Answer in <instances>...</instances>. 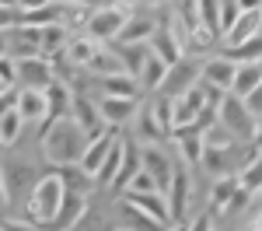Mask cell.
Segmentation results:
<instances>
[{
    "instance_id": "6da1fadb",
    "label": "cell",
    "mask_w": 262,
    "mask_h": 231,
    "mask_svg": "<svg viewBox=\"0 0 262 231\" xmlns=\"http://www.w3.org/2000/svg\"><path fill=\"white\" fill-rule=\"evenodd\" d=\"M39 140H42V154L49 158V165H77L84 154V147L91 140V133L84 130L74 116H60L53 123L39 126Z\"/></svg>"
},
{
    "instance_id": "7a4b0ae2",
    "label": "cell",
    "mask_w": 262,
    "mask_h": 231,
    "mask_svg": "<svg viewBox=\"0 0 262 231\" xmlns=\"http://www.w3.org/2000/svg\"><path fill=\"white\" fill-rule=\"evenodd\" d=\"M63 196H67V182L60 179V172H49V175L35 179L32 193L25 196V217L49 231L53 217H56L60 207H63Z\"/></svg>"
},
{
    "instance_id": "3957f363",
    "label": "cell",
    "mask_w": 262,
    "mask_h": 231,
    "mask_svg": "<svg viewBox=\"0 0 262 231\" xmlns=\"http://www.w3.org/2000/svg\"><path fill=\"white\" fill-rule=\"evenodd\" d=\"M137 11H133V0H116V4H105V7H95V14L88 21V35L98 42H119L122 28H126V21L133 18Z\"/></svg>"
},
{
    "instance_id": "277c9868",
    "label": "cell",
    "mask_w": 262,
    "mask_h": 231,
    "mask_svg": "<svg viewBox=\"0 0 262 231\" xmlns=\"http://www.w3.org/2000/svg\"><path fill=\"white\" fill-rule=\"evenodd\" d=\"M221 123L242 140V144H248V140H255V130H259V123H255V116L248 112V105H245V98H238V95H227L221 105Z\"/></svg>"
},
{
    "instance_id": "5b68a950",
    "label": "cell",
    "mask_w": 262,
    "mask_h": 231,
    "mask_svg": "<svg viewBox=\"0 0 262 231\" xmlns=\"http://www.w3.org/2000/svg\"><path fill=\"white\" fill-rule=\"evenodd\" d=\"M200 77H203V60H196V56H182L179 63H171L168 67V77H164V84H161V95H182V91H189L192 84H200Z\"/></svg>"
},
{
    "instance_id": "8992f818",
    "label": "cell",
    "mask_w": 262,
    "mask_h": 231,
    "mask_svg": "<svg viewBox=\"0 0 262 231\" xmlns=\"http://www.w3.org/2000/svg\"><path fill=\"white\" fill-rule=\"evenodd\" d=\"M116 126H105V130H98V133H91V140H88V147H84V154H81V161L77 165L91 175V179H98V172H101V161L108 158V151L116 147Z\"/></svg>"
},
{
    "instance_id": "52a82bcc",
    "label": "cell",
    "mask_w": 262,
    "mask_h": 231,
    "mask_svg": "<svg viewBox=\"0 0 262 231\" xmlns=\"http://www.w3.org/2000/svg\"><path fill=\"white\" fill-rule=\"evenodd\" d=\"M140 158H143V168L158 179V186H161V193L168 186H171V175H175V161H171V154L164 151L158 140H150V144H140Z\"/></svg>"
},
{
    "instance_id": "ba28073f",
    "label": "cell",
    "mask_w": 262,
    "mask_h": 231,
    "mask_svg": "<svg viewBox=\"0 0 262 231\" xmlns=\"http://www.w3.org/2000/svg\"><path fill=\"white\" fill-rule=\"evenodd\" d=\"M164 196H168L171 221H175V224L185 221V210H189V203H192V175H189V168H175L171 186L164 189Z\"/></svg>"
},
{
    "instance_id": "9c48e42d",
    "label": "cell",
    "mask_w": 262,
    "mask_h": 231,
    "mask_svg": "<svg viewBox=\"0 0 262 231\" xmlns=\"http://www.w3.org/2000/svg\"><path fill=\"white\" fill-rule=\"evenodd\" d=\"M140 98H112V95H101L98 98V112H101V123L105 126H116L119 130L122 123L137 119L140 116Z\"/></svg>"
},
{
    "instance_id": "30bf717a",
    "label": "cell",
    "mask_w": 262,
    "mask_h": 231,
    "mask_svg": "<svg viewBox=\"0 0 262 231\" xmlns=\"http://www.w3.org/2000/svg\"><path fill=\"white\" fill-rule=\"evenodd\" d=\"M234 74H238V63L227 60L224 53H217V56L203 60L200 84H206V88H221V91H231V88H234Z\"/></svg>"
},
{
    "instance_id": "8fae6325",
    "label": "cell",
    "mask_w": 262,
    "mask_h": 231,
    "mask_svg": "<svg viewBox=\"0 0 262 231\" xmlns=\"http://www.w3.org/2000/svg\"><path fill=\"white\" fill-rule=\"evenodd\" d=\"M84 214H88V193H70V189H67L63 207H60V214L53 217L49 231H74V228H81Z\"/></svg>"
},
{
    "instance_id": "7c38bea8",
    "label": "cell",
    "mask_w": 262,
    "mask_h": 231,
    "mask_svg": "<svg viewBox=\"0 0 262 231\" xmlns=\"http://www.w3.org/2000/svg\"><path fill=\"white\" fill-rule=\"evenodd\" d=\"M74 88L60 77H53V81L46 84V105H49V112H46V123H53V119H60V116H70V109H74ZM42 126V123H39Z\"/></svg>"
},
{
    "instance_id": "4fadbf2b",
    "label": "cell",
    "mask_w": 262,
    "mask_h": 231,
    "mask_svg": "<svg viewBox=\"0 0 262 231\" xmlns=\"http://www.w3.org/2000/svg\"><path fill=\"white\" fill-rule=\"evenodd\" d=\"M53 77H56L53 63L46 60V56H25V60H18V84L21 88H46Z\"/></svg>"
},
{
    "instance_id": "5bb4252c",
    "label": "cell",
    "mask_w": 262,
    "mask_h": 231,
    "mask_svg": "<svg viewBox=\"0 0 262 231\" xmlns=\"http://www.w3.org/2000/svg\"><path fill=\"white\" fill-rule=\"evenodd\" d=\"M101 46H105V42L91 39L88 32H74V35H70V42H67V49H63V53H67V60L74 63L77 70H88V67H91V60L98 56V49H101Z\"/></svg>"
},
{
    "instance_id": "9a60e30c",
    "label": "cell",
    "mask_w": 262,
    "mask_h": 231,
    "mask_svg": "<svg viewBox=\"0 0 262 231\" xmlns=\"http://www.w3.org/2000/svg\"><path fill=\"white\" fill-rule=\"evenodd\" d=\"M262 32V7L259 11H242L238 14V21L227 28V35H224V46H242V42H248V39H255Z\"/></svg>"
},
{
    "instance_id": "2e32d148",
    "label": "cell",
    "mask_w": 262,
    "mask_h": 231,
    "mask_svg": "<svg viewBox=\"0 0 262 231\" xmlns=\"http://www.w3.org/2000/svg\"><path fill=\"white\" fill-rule=\"evenodd\" d=\"M98 88H101V95H112V98H140L143 95L140 77H133L126 70L108 74V77H98Z\"/></svg>"
},
{
    "instance_id": "e0dca14e",
    "label": "cell",
    "mask_w": 262,
    "mask_h": 231,
    "mask_svg": "<svg viewBox=\"0 0 262 231\" xmlns=\"http://www.w3.org/2000/svg\"><path fill=\"white\" fill-rule=\"evenodd\" d=\"M171 140H175V147H179V154H182V161H185V165H189V168H203L206 140H203L200 130H179Z\"/></svg>"
},
{
    "instance_id": "ac0fdd59",
    "label": "cell",
    "mask_w": 262,
    "mask_h": 231,
    "mask_svg": "<svg viewBox=\"0 0 262 231\" xmlns=\"http://www.w3.org/2000/svg\"><path fill=\"white\" fill-rule=\"evenodd\" d=\"M18 112L25 123H46V88H21L18 91Z\"/></svg>"
},
{
    "instance_id": "d6986e66",
    "label": "cell",
    "mask_w": 262,
    "mask_h": 231,
    "mask_svg": "<svg viewBox=\"0 0 262 231\" xmlns=\"http://www.w3.org/2000/svg\"><path fill=\"white\" fill-rule=\"evenodd\" d=\"M116 49H119L122 56V67H126V74H133V77H140L147 60H150V42H116Z\"/></svg>"
},
{
    "instance_id": "ffe728a7",
    "label": "cell",
    "mask_w": 262,
    "mask_h": 231,
    "mask_svg": "<svg viewBox=\"0 0 262 231\" xmlns=\"http://www.w3.org/2000/svg\"><path fill=\"white\" fill-rule=\"evenodd\" d=\"M129 203H137L140 210H147L150 217H158L161 224H175L171 221V210H168V196L164 193H126Z\"/></svg>"
},
{
    "instance_id": "44dd1931",
    "label": "cell",
    "mask_w": 262,
    "mask_h": 231,
    "mask_svg": "<svg viewBox=\"0 0 262 231\" xmlns=\"http://www.w3.org/2000/svg\"><path fill=\"white\" fill-rule=\"evenodd\" d=\"M70 116H74V119H77V123H81L88 133H98V130H105V123H101V112H98V98L77 95V98H74V109H70Z\"/></svg>"
},
{
    "instance_id": "7402d4cb",
    "label": "cell",
    "mask_w": 262,
    "mask_h": 231,
    "mask_svg": "<svg viewBox=\"0 0 262 231\" xmlns=\"http://www.w3.org/2000/svg\"><path fill=\"white\" fill-rule=\"evenodd\" d=\"M238 186H242L238 175H217V182H213V189H210V214H227Z\"/></svg>"
},
{
    "instance_id": "603a6c76",
    "label": "cell",
    "mask_w": 262,
    "mask_h": 231,
    "mask_svg": "<svg viewBox=\"0 0 262 231\" xmlns=\"http://www.w3.org/2000/svg\"><path fill=\"white\" fill-rule=\"evenodd\" d=\"M91 14H95V7H91L88 0H74V4H63L60 0V25L70 28V32H84L88 21H91Z\"/></svg>"
},
{
    "instance_id": "cb8c5ba5",
    "label": "cell",
    "mask_w": 262,
    "mask_h": 231,
    "mask_svg": "<svg viewBox=\"0 0 262 231\" xmlns=\"http://www.w3.org/2000/svg\"><path fill=\"white\" fill-rule=\"evenodd\" d=\"M122 221H126L129 231H168L171 228V224H161L158 217H150L147 210H140L137 203H129V200H122Z\"/></svg>"
},
{
    "instance_id": "d4e9b609",
    "label": "cell",
    "mask_w": 262,
    "mask_h": 231,
    "mask_svg": "<svg viewBox=\"0 0 262 231\" xmlns=\"http://www.w3.org/2000/svg\"><path fill=\"white\" fill-rule=\"evenodd\" d=\"M150 49H154V56H161L164 63H179L182 56H185V49H182V42L168 32V28H158L154 32V39H150Z\"/></svg>"
},
{
    "instance_id": "484cf974",
    "label": "cell",
    "mask_w": 262,
    "mask_h": 231,
    "mask_svg": "<svg viewBox=\"0 0 262 231\" xmlns=\"http://www.w3.org/2000/svg\"><path fill=\"white\" fill-rule=\"evenodd\" d=\"M259 84H262V63H238V74H234V88H231V95L248 98Z\"/></svg>"
},
{
    "instance_id": "4316f807",
    "label": "cell",
    "mask_w": 262,
    "mask_h": 231,
    "mask_svg": "<svg viewBox=\"0 0 262 231\" xmlns=\"http://www.w3.org/2000/svg\"><path fill=\"white\" fill-rule=\"evenodd\" d=\"M158 28H161V25H158L154 18H147V14H133V18L126 21V28H122L119 42H150Z\"/></svg>"
},
{
    "instance_id": "83f0119b",
    "label": "cell",
    "mask_w": 262,
    "mask_h": 231,
    "mask_svg": "<svg viewBox=\"0 0 262 231\" xmlns=\"http://www.w3.org/2000/svg\"><path fill=\"white\" fill-rule=\"evenodd\" d=\"M95 77H108V74H119V70H126L122 67V56H119V49H116V42H108V46H101L98 49V56L91 60V67H88Z\"/></svg>"
},
{
    "instance_id": "f1b7e54d",
    "label": "cell",
    "mask_w": 262,
    "mask_h": 231,
    "mask_svg": "<svg viewBox=\"0 0 262 231\" xmlns=\"http://www.w3.org/2000/svg\"><path fill=\"white\" fill-rule=\"evenodd\" d=\"M150 112H154L158 126L164 130V137L171 140V137H175V98H171V95H161V91H158V95L150 98Z\"/></svg>"
},
{
    "instance_id": "f546056e",
    "label": "cell",
    "mask_w": 262,
    "mask_h": 231,
    "mask_svg": "<svg viewBox=\"0 0 262 231\" xmlns=\"http://www.w3.org/2000/svg\"><path fill=\"white\" fill-rule=\"evenodd\" d=\"M122 158H126V144L122 140H116V147L108 151V158L101 161V172H98V186H105V189H112L116 186V179H119V172H122Z\"/></svg>"
},
{
    "instance_id": "4dcf8cb0",
    "label": "cell",
    "mask_w": 262,
    "mask_h": 231,
    "mask_svg": "<svg viewBox=\"0 0 262 231\" xmlns=\"http://www.w3.org/2000/svg\"><path fill=\"white\" fill-rule=\"evenodd\" d=\"M126 144V158H122V172H119V179H116V186L112 189H129V182H133V175L143 168V158H140V144H129V140H122Z\"/></svg>"
},
{
    "instance_id": "1f68e13d",
    "label": "cell",
    "mask_w": 262,
    "mask_h": 231,
    "mask_svg": "<svg viewBox=\"0 0 262 231\" xmlns=\"http://www.w3.org/2000/svg\"><path fill=\"white\" fill-rule=\"evenodd\" d=\"M221 53L227 56V60H234V63H262V32L255 35V39L242 42V46H224Z\"/></svg>"
},
{
    "instance_id": "d6a6232c",
    "label": "cell",
    "mask_w": 262,
    "mask_h": 231,
    "mask_svg": "<svg viewBox=\"0 0 262 231\" xmlns=\"http://www.w3.org/2000/svg\"><path fill=\"white\" fill-rule=\"evenodd\" d=\"M196 11H200V25L210 32V35H217L224 39V25H221V0H196Z\"/></svg>"
},
{
    "instance_id": "836d02e7",
    "label": "cell",
    "mask_w": 262,
    "mask_h": 231,
    "mask_svg": "<svg viewBox=\"0 0 262 231\" xmlns=\"http://www.w3.org/2000/svg\"><path fill=\"white\" fill-rule=\"evenodd\" d=\"M168 67H171V63H164L161 56H154V53H150V60H147V67H143V74H140L143 91H161L164 77H168Z\"/></svg>"
},
{
    "instance_id": "e575fe53",
    "label": "cell",
    "mask_w": 262,
    "mask_h": 231,
    "mask_svg": "<svg viewBox=\"0 0 262 231\" xmlns=\"http://www.w3.org/2000/svg\"><path fill=\"white\" fill-rule=\"evenodd\" d=\"M70 28H63V25H49V28H42V56H56L67 49V42H70Z\"/></svg>"
},
{
    "instance_id": "d590c367",
    "label": "cell",
    "mask_w": 262,
    "mask_h": 231,
    "mask_svg": "<svg viewBox=\"0 0 262 231\" xmlns=\"http://www.w3.org/2000/svg\"><path fill=\"white\" fill-rule=\"evenodd\" d=\"M21 133H25V119H21V112H18V105L0 119V140H4V147H14L21 140Z\"/></svg>"
},
{
    "instance_id": "8d00e7d4",
    "label": "cell",
    "mask_w": 262,
    "mask_h": 231,
    "mask_svg": "<svg viewBox=\"0 0 262 231\" xmlns=\"http://www.w3.org/2000/svg\"><path fill=\"white\" fill-rule=\"evenodd\" d=\"M238 182H242V189H248V193L259 196V189H262V154L255 161H248V165L238 168Z\"/></svg>"
},
{
    "instance_id": "74e56055",
    "label": "cell",
    "mask_w": 262,
    "mask_h": 231,
    "mask_svg": "<svg viewBox=\"0 0 262 231\" xmlns=\"http://www.w3.org/2000/svg\"><path fill=\"white\" fill-rule=\"evenodd\" d=\"M203 140H206V147H234V140H238V137H234V133H231L221 119H217L213 126H206V130H203Z\"/></svg>"
},
{
    "instance_id": "f35d334b",
    "label": "cell",
    "mask_w": 262,
    "mask_h": 231,
    "mask_svg": "<svg viewBox=\"0 0 262 231\" xmlns=\"http://www.w3.org/2000/svg\"><path fill=\"white\" fill-rule=\"evenodd\" d=\"M140 133H143L147 144H150V140H168L164 130L158 126V119H154V112H150V105H143V109H140Z\"/></svg>"
},
{
    "instance_id": "ab89813d",
    "label": "cell",
    "mask_w": 262,
    "mask_h": 231,
    "mask_svg": "<svg viewBox=\"0 0 262 231\" xmlns=\"http://www.w3.org/2000/svg\"><path fill=\"white\" fill-rule=\"evenodd\" d=\"M126 193H161V186H158V179H154L147 168H140V172L133 175V182H129Z\"/></svg>"
},
{
    "instance_id": "60d3db41",
    "label": "cell",
    "mask_w": 262,
    "mask_h": 231,
    "mask_svg": "<svg viewBox=\"0 0 262 231\" xmlns=\"http://www.w3.org/2000/svg\"><path fill=\"white\" fill-rule=\"evenodd\" d=\"M0 84H7L11 91H14V84H18V60L7 53V56H0Z\"/></svg>"
},
{
    "instance_id": "b9f144b4",
    "label": "cell",
    "mask_w": 262,
    "mask_h": 231,
    "mask_svg": "<svg viewBox=\"0 0 262 231\" xmlns=\"http://www.w3.org/2000/svg\"><path fill=\"white\" fill-rule=\"evenodd\" d=\"M238 14H242V4H238V0H221V25H224V35H227V28L238 21Z\"/></svg>"
},
{
    "instance_id": "7bdbcfd3",
    "label": "cell",
    "mask_w": 262,
    "mask_h": 231,
    "mask_svg": "<svg viewBox=\"0 0 262 231\" xmlns=\"http://www.w3.org/2000/svg\"><path fill=\"white\" fill-rule=\"evenodd\" d=\"M21 25V7H0V32H11Z\"/></svg>"
},
{
    "instance_id": "ee69618b",
    "label": "cell",
    "mask_w": 262,
    "mask_h": 231,
    "mask_svg": "<svg viewBox=\"0 0 262 231\" xmlns=\"http://www.w3.org/2000/svg\"><path fill=\"white\" fill-rule=\"evenodd\" d=\"M4 231H46L42 224H35V221H28V217H11V221H4Z\"/></svg>"
},
{
    "instance_id": "f6af8a7d",
    "label": "cell",
    "mask_w": 262,
    "mask_h": 231,
    "mask_svg": "<svg viewBox=\"0 0 262 231\" xmlns=\"http://www.w3.org/2000/svg\"><path fill=\"white\" fill-rule=\"evenodd\" d=\"M245 105H248V112L255 116V123H262V84L248 95V98H245Z\"/></svg>"
},
{
    "instance_id": "bcb514c9",
    "label": "cell",
    "mask_w": 262,
    "mask_h": 231,
    "mask_svg": "<svg viewBox=\"0 0 262 231\" xmlns=\"http://www.w3.org/2000/svg\"><path fill=\"white\" fill-rule=\"evenodd\" d=\"M189 231H213V214L206 210V214H200L196 221H189Z\"/></svg>"
},
{
    "instance_id": "7dc6e473",
    "label": "cell",
    "mask_w": 262,
    "mask_h": 231,
    "mask_svg": "<svg viewBox=\"0 0 262 231\" xmlns=\"http://www.w3.org/2000/svg\"><path fill=\"white\" fill-rule=\"evenodd\" d=\"M14 105H18V91H7V95H0V119H4V116H7Z\"/></svg>"
},
{
    "instance_id": "c3c4849f",
    "label": "cell",
    "mask_w": 262,
    "mask_h": 231,
    "mask_svg": "<svg viewBox=\"0 0 262 231\" xmlns=\"http://www.w3.org/2000/svg\"><path fill=\"white\" fill-rule=\"evenodd\" d=\"M49 0H18V7L21 11H35V7H46Z\"/></svg>"
},
{
    "instance_id": "681fc988",
    "label": "cell",
    "mask_w": 262,
    "mask_h": 231,
    "mask_svg": "<svg viewBox=\"0 0 262 231\" xmlns=\"http://www.w3.org/2000/svg\"><path fill=\"white\" fill-rule=\"evenodd\" d=\"M242 4V11H259L262 7V0H238Z\"/></svg>"
},
{
    "instance_id": "f907efd6",
    "label": "cell",
    "mask_w": 262,
    "mask_h": 231,
    "mask_svg": "<svg viewBox=\"0 0 262 231\" xmlns=\"http://www.w3.org/2000/svg\"><path fill=\"white\" fill-rule=\"evenodd\" d=\"M7 49H11V42H7V32H0V56H7Z\"/></svg>"
},
{
    "instance_id": "816d5d0a",
    "label": "cell",
    "mask_w": 262,
    "mask_h": 231,
    "mask_svg": "<svg viewBox=\"0 0 262 231\" xmlns=\"http://www.w3.org/2000/svg\"><path fill=\"white\" fill-rule=\"evenodd\" d=\"M0 200H7V179H4V165H0Z\"/></svg>"
},
{
    "instance_id": "f5cc1de1",
    "label": "cell",
    "mask_w": 262,
    "mask_h": 231,
    "mask_svg": "<svg viewBox=\"0 0 262 231\" xmlns=\"http://www.w3.org/2000/svg\"><path fill=\"white\" fill-rule=\"evenodd\" d=\"M168 231H189V221H179V224H171Z\"/></svg>"
},
{
    "instance_id": "db71d44e",
    "label": "cell",
    "mask_w": 262,
    "mask_h": 231,
    "mask_svg": "<svg viewBox=\"0 0 262 231\" xmlns=\"http://www.w3.org/2000/svg\"><path fill=\"white\" fill-rule=\"evenodd\" d=\"M252 224H255V228L262 231V210H259V214H255V221H252Z\"/></svg>"
},
{
    "instance_id": "11a10c76",
    "label": "cell",
    "mask_w": 262,
    "mask_h": 231,
    "mask_svg": "<svg viewBox=\"0 0 262 231\" xmlns=\"http://www.w3.org/2000/svg\"><path fill=\"white\" fill-rule=\"evenodd\" d=\"M0 7H18V0H0Z\"/></svg>"
},
{
    "instance_id": "9f6ffc18",
    "label": "cell",
    "mask_w": 262,
    "mask_h": 231,
    "mask_svg": "<svg viewBox=\"0 0 262 231\" xmlns=\"http://www.w3.org/2000/svg\"><path fill=\"white\" fill-rule=\"evenodd\" d=\"M245 231H259V228H255V224H252V228H245Z\"/></svg>"
},
{
    "instance_id": "6f0895ef",
    "label": "cell",
    "mask_w": 262,
    "mask_h": 231,
    "mask_svg": "<svg viewBox=\"0 0 262 231\" xmlns=\"http://www.w3.org/2000/svg\"><path fill=\"white\" fill-rule=\"evenodd\" d=\"M0 154H4V140H0Z\"/></svg>"
},
{
    "instance_id": "680465c9",
    "label": "cell",
    "mask_w": 262,
    "mask_h": 231,
    "mask_svg": "<svg viewBox=\"0 0 262 231\" xmlns=\"http://www.w3.org/2000/svg\"><path fill=\"white\" fill-rule=\"evenodd\" d=\"M116 231H129V228H116Z\"/></svg>"
},
{
    "instance_id": "91938a15",
    "label": "cell",
    "mask_w": 262,
    "mask_h": 231,
    "mask_svg": "<svg viewBox=\"0 0 262 231\" xmlns=\"http://www.w3.org/2000/svg\"><path fill=\"white\" fill-rule=\"evenodd\" d=\"M0 231H4V221H0Z\"/></svg>"
},
{
    "instance_id": "94428289",
    "label": "cell",
    "mask_w": 262,
    "mask_h": 231,
    "mask_svg": "<svg viewBox=\"0 0 262 231\" xmlns=\"http://www.w3.org/2000/svg\"><path fill=\"white\" fill-rule=\"evenodd\" d=\"M259 196H262V189H259Z\"/></svg>"
},
{
    "instance_id": "6125c7cd",
    "label": "cell",
    "mask_w": 262,
    "mask_h": 231,
    "mask_svg": "<svg viewBox=\"0 0 262 231\" xmlns=\"http://www.w3.org/2000/svg\"><path fill=\"white\" fill-rule=\"evenodd\" d=\"M213 231H217V228H213Z\"/></svg>"
},
{
    "instance_id": "be15d7a7",
    "label": "cell",
    "mask_w": 262,
    "mask_h": 231,
    "mask_svg": "<svg viewBox=\"0 0 262 231\" xmlns=\"http://www.w3.org/2000/svg\"><path fill=\"white\" fill-rule=\"evenodd\" d=\"M259 126H262V123H259Z\"/></svg>"
}]
</instances>
